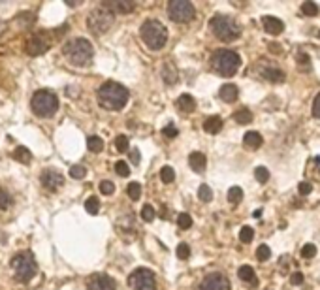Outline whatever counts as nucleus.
<instances>
[{
  "instance_id": "f257e3e1",
  "label": "nucleus",
  "mask_w": 320,
  "mask_h": 290,
  "mask_svg": "<svg viewBox=\"0 0 320 290\" xmlns=\"http://www.w3.org/2000/svg\"><path fill=\"white\" fill-rule=\"evenodd\" d=\"M98 102L102 108L109 111L122 110L128 102V90L121 83L115 81H108L98 89Z\"/></svg>"
},
{
  "instance_id": "f03ea898",
  "label": "nucleus",
  "mask_w": 320,
  "mask_h": 290,
  "mask_svg": "<svg viewBox=\"0 0 320 290\" xmlns=\"http://www.w3.org/2000/svg\"><path fill=\"white\" fill-rule=\"evenodd\" d=\"M64 57L70 60V65L74 66H87L92 60V45L89 40L85 38H74L70 42H66L62 47Z\"/></svg>"
},
{
  "instance_id": "7ed1b4c3",
  "label": "nucleus",
  "mask_w": 320,
  "mask_h": 290,
  "mask_svg": "<svg viewBox=\"0 0 320 290\" xmlns=\"http://www.w3.org/2000/svg\"><path fill=\"white\" fill-rule=\"evenodd\" d=\"M140 34H141V40L147 44L149 49H154V51H158L162 49L168 42V30L166 26L162 25L160 21L156 19H147L140 28Z\"/></svg>"
},
{
  "instance_id": "20e7f679",
  "label": "nucleus",
  "mask_w": 320,
  "mask_h": 290,
  "mask_svg": "<svg viewBox=\"0 0 320 290\" xmlns=\"http://www.w3.org/2000/svg\"><path fill=\"white\" fill-rule=\"evenodd\" d=\"M211 66L220 76H234L241 66V57L230 49H217L211 57Z\"/></svg>"
},
{
  "instance_id": "39448f33",
  "label": "nucleus",
  "mask_w": 320,
  "mask_h": 290,
  "mask_svg": "<svg viewBox=\"0 0 320 290\" xmlns=\"http://www.w3.org/2000/svg\"><path fill=\"white\" fill-rule=\"evenodd\" d=\"M209 28H211V33L215 34L220 42H234V40H237L239 34H241L239 25H237L232 17H228V15H215V17L209 21Z\"/></svg>"
},
{
  "instance_id": "423d86ee",
  "label": "nucleus",
  "mask_w": 320,
  "mask_h": 290,
  "mask_svg": "<svg viewBox=\"0 0 320 290\" xmlns=\"http://www.w3.org/2000/svg\"><path fill=\"white\" fill-rule=\"evenodd\" d=\"M12 268L15 271V279L21 281V283H26L30 281L36 271H38V266H36V258L32 256L30 251L19 252L12 258Z\"/></svg>"
},
{
  "instance_id": "0eeeda50",
  "label": "nucleus",
  "mask_w": 320,
  "mask_h": 290,
  "mask_svg": "<svg viewBox=\"0 0 320 290\" xmlns=\"http://www.w3.org/2000/svg\"><path fill=\"white\" fill-rule=\"evenodd\" d=\"M32 111L40 117H51L58 110V98L51 90H38L30 100Z\"/></svg>"
},
{
  "instance_id": "6e6552de",
  "label": "nucleus",
  "mask_w": 320,
  "mask_h": 290,
  "mask_svg": "<svg viewBox=\"0 0 320 290\" xmlns=\"http://www.w3.org/2000/svg\"><path fill=\"white\" fill-rule=\"evenodd\" d=\"M113 21H115V15L109 12V10H106L104 6H100V8H96V10L90 12L89 19H87V25H89L90 33L104 34L111 28Z\"/></svg>"
},
{
  "instance_id": "1a4fd4ad",
  "label": "nucleus",
  "mask_w": 320,
  "mask_h": 290,
  "mask_svg": "<svg viewBox=\"0 0 320 290\" xmlns=\"http://www.w3.org/2000/svg\"><path fill=\"white\" fill-rule=\"evenodd\" d=\"M168 15L175 23H188V21L194 19L196 10L188 0H172L168 4Z\"/></svg>"
},
{
  "instance_id": "9d476101",
  "label": "nucleus",
  "mask_w": 320,
  "mask_h": 290,
  "mask_svg": "<svg viewBox=\"0 0 320 290\" xmlns=\"http://www.w3.org/2000/svg\"><path fill=\"white\" fill-rule=\"evenodd\" d=\"M128 286H130V290H156V281H154L153 271L147 270V268L134 270L128 277Z\"/></svg>"
},
{
  "instance_id": "9b49d317",
  "label": "nucleus",
  "mask_w": 320,
  "mask_h": 290,
  "mask_svg": "<svg viewBox=\"0 0 320 290\" xmlns=\"http://www.w3.org/2000/svg\"><path fill=\"white\" fill-rule=\"evenodd\" d=\"M230 281L222 273H211L200 283L198 290H230Z\"/></svg>"
},
{
  "instance_id": "f8f14e48",
  "label": "nucleus",
  "mask_w": 320,
  "mask_h": 290,
  "mask_svg": "<svg viewBox=\"0 0 320 290\" xmlns=\"http://www.w3.org/2000/svg\"><path fill=\"white\" fill-rule=\"evenodd\" d=\"M25 49L28 55H34V57H36V55H42V53H45L49 49V40L45 38L44 34H34V36L28 38Z\"/></svg>"
},
{
  "instance_id": "ddd939ff",
  "label": "nucleus",
  "mask_w": 320,
  "mask_h": 290,
  "mask_svg": "<svg viewBox=\"0 0 320 290\" xmlns=\"http://www.w3.org/2000/svg\"><path fill=\"white\" fill-rule=\"evenodd\" d=\"M87 290H115V281L106 273H94L87 281Z\"/></svg>"
},
{
  "instance_id": "4468645a",
  "label": "nucleus",
  "mask_w": 320,
  "mask_h": 290,
  "mask_svg": "<svg viewBox=\"0 0 320 290\" xmlns=\"http://www.w3.org/2000/svg\"><path fill=\"white\" fill-rule=\"evenodd\" d=\"M40 181H42V185L47 190H57V188H60L64 185L62 174H58L55 170H45L44 174H42V177H40Z\"/></svg>"
},
{
  "instance_id": "2eb2a0df",
  "label": "nucleus",
  "mask_w": 320,
  "mask_h": 290,
  "mask_svg": "<svg viewBox=\"0 0 320 290\" xmlns=\"http://www.w3.org/2000/svg\"><path fill=\"white\" fill-rule=\"evenodd\" d=\"M102 6L115 15V13H130L134 10V2L132 0H108Z\"/></svg>"
},
{
  "instance_id": "dca6fc26",
  "label": "nucleus",
  "mask_w": 320,
  "mask_h": 290,
  "mask_svg": "<svg viewBox=\"0 0 320 290\" xmlns=\"http://www.w3.org/2000/svg\"><path fill=\"white\" fill-rule=\"evenodd\" d=\"M262 25L264 30L268 34H273V36H279V34L284 30V23L277 17H271V15H264L262 17Z\"/></svg>"
},
{
  "instance_id": "f3484780",
  "label": "nucleus",
  "mask_w": 320,
  "mask_h": 290,
  "mask_svg": "<svg viewBox=\"0 0 320 290\" xmlns=\"http://www.w3.org/2000/svg\"><path fill=\"white\" fill-rule=\"evenodd\" d=\"M218 96H220V100H224V102H236L237 96H239V90H237L236 85L232 83H226L220 87V90H218Z\"/></svg>"
},
{
  "instance_id": "a211bd4d",
  "label": "nucleus",
  "mask_w": 320,
  "mask_h": 290,
  "mask_svg": "<svg viewBox=\"0 0 320 290\" xmlns=\"http://www.w3.org/2000/svg\"><path fill=\"white\" fill-rule=\"evenodd\" d=\"M188 166L194 170V172H198V174H202L205 170V166H207V160H205V155L204 153H192L190 156H188Z\"/></svg>"
},
{
  "instance_id": "6ab92c4d",
  "label": "nucleus",
  "mask_w": 320,
  "mask_h": 290,
  "mask_svg": "<svg viewBox=\"0 0 320 290\" xmlns=\"http://www.w3.org/2000/svg\"><path fill=\"white\" fill-rule=\"evenodd\" d=\"M177 68H175V65L173 62H166V65L162 66V79H164V83L168 85H173V83H177Z\"/></svg>"
},
{
  "instance_id": "aec40b11",
  "label": "nucleus",
  "mask_w": 320,
  "mask_h": 290,
  "mask_svg": "<svg viewBox=\"0 0 320 290\" xmlns=\"http://www.w3.org/2000/svg\"><path fill=\"white\" fill-rule=\"evenodd\" d=\"M175 106H177L181 111H185V113H192V111L196 110V100H194V96H190V94H181V96L177 98Z\"/></svg>"
},
{
  "instance_id": "412c9836",
  "label": "nucleus",
  "mask_w": 320,
  "mask_h": 290,
  "mask_svg": "<svg viewBox=\"0 0 320 290\" xmlns=\"http://www.w3.org/2000/svg\"><path fill=\"white\" fill-rule=\"evenodd\" d=\"M204 130L205 132H209V134H217V132H220V130H222V119H220L218 115L205 119Z\"/></svg>"
},
{
  "instance_id": "4be33fe9",
  "label": "nucleus",
  "mask_w": 320,
  "mask_h": 290,
  "mask_svg": "<svg viewBox=\"0 0 320 290\" xmlns=\"http://www.w3.org/2000/svg\"><path fill=\"white\" fill-rule=\"evenodd\" d=\"M262 76L271 83H282L284 81V72L279 70V68H266V70H262Z\"/></svg>"
},
{
  "instance_id": "5701e85b",
  "label": "nucleus",
  "mask_w": 320,
  "mask_h": 290,
  "mask_svg": "<svg viewBox=\"0 0 320 290\" xmlns=\"http://www.w3.org/2000/svg\"><path fill=\"white\" fill-rule=\"evenodd\" d=\"M262 142H264L262 136L258 134V132H254V130H250V132H247V134L243 136V143L249 149H258L262 145Z\"/></svg>"
},
{
  "instance_id": "b1692460",
  "label": "nucleus",
  "mask_w": 320,
  "mask_h": 290,
  "mask_svg": "<svg viewBox=\"0 0 320 290\" xmlns=\"http://www.w3.org/2000/svg\"><path fill=\"white\" fill-rule=\"evenodd\" d=\"M237 275H239V279L245 281V283H254L256 281V273L250 266H241L239 271H237Z\"/></svg>"
},
{
  "instance_id": "393cba45",
  "label": "nucleus",
  "mask_w": 320,
  "mask_h": 290,
  "mask_svg": "<svg viewBox=\"0 0 320 290\" xmlns=\"http://www.w3.org/2000/svg\"><path fill=\"white\" fill-rule=\"evenodd\" d=\"M234 121L237 124H249L252 121V113L249 110H239L234 113Z\"/></svg>"
},
{
  "instance_id": "a878e982",
  "label": "nucleus",
  "mask_w": 320,
  "mask_h": 290,
  "mask_svg": "<svg viewBox=\"0 0 320 290\" xmlns=\"http://www.w3.org/2000/svg\"><path fill=\"white\" fill-rule=\"evenodd\" d=\"M87 145H89V151H92V153H100V151L104 149V140L102 138H98V136H89Z\"/></svg>"
},
{
  "instance_id": "bb28decb",
  "label": "nucleus",
  "mask_w": 320,
  "mask_h": 290,
  "mask_svg": "<svg viewBox=\"0 0 320 290\" xmlns=\"http://www.w3.org/2000/svg\"><path fill=\"white\" fill-rule=\"evenodd\" d=\"M301 13H303V15H307V17H313V15L318 13V6L314 4L313 0H305V2L301 4Z\"/></svg>"
},
{
  "instance_id": "cd10ccee",
  "label": "nucleus",
  "mask_w": 320,
  "mask_h": 290,
  "mask_svg": "<svg viewBox=\"0 0 320 290\" xmlns=\"http://www.w3.org/2000/svg\"><path fill=\"white\" fill-rule=\"evenodd\" d=\"M13 156H15V160H19V162H30L32 160L30 151H28L26 147H17L15 151H13Z\"/></svg>"
},
{
  "instance_id": "c85d7f7f",
  "label": "nucleus",
  "mask_w": 320,
  "mask_h": 290,
  "mask_svg": "<svg viewBox=\"0 0 320 290\" xmlns=\"http://www.w3.org/2000/svg\"><path fill=\"white\" fill-rule=\"evenodd\" d=\"M85 211H89L90 215H96V213L100 211V200L96 196H90L89 200L85 202Z\"/></svg>"
},
{
  "instance_id": "c756f323",
  "label": "nucleus",
  "mask_w": 320,
  "mask_h": 290,
  "mask_svg": "<svg viewBox=\"0 0 320 290\" xmlns=\"http://www.w3.org/2000/svg\"><path fill=\"white\" fill-rule=\"evenodd\" d=\"M198 198L202 202H211L213 200V190H211V187L209 185H200V188H198Z\"/></svg>"
},
{
  "instance_id": "7c9ffc66",
  "label": "nucleus",
  "mask_w": 320,
  "mask_h": 290,
  "mask_svg": "<svg viewBox=\"0 0 320 290\" xmlns=\"http://www.w3.org/2000/svg\"><path fill=\"white\" fill-rule=\"evenodd\" d=\"M160 179L164 181V183H173L175 181V172H173L172 166H164L162 170H160Z\"/></svg>"
},
{
  "instance_id": "2f4dec72",
  "label": "nucleus",
  "mask_w": 320,
  "mask_h": 290,
  "mask_svg": "<svg viewBox=\"0 0 320 290\" xmlns=\"http://www.w3.org/2000/svg\"><path fill=\"white\" fill-rule=\"evenodd\" d=\"M126 194L128 196H130V200H138V198H140L141 196V185L140 183H130V185H128L126 187Z\"/></svg>"
},
{
  "instance_id": "473e14b6",
  "label": "nucleus",
  "mask_w": 320,
  "mask_h": 290,
  "mask_svg": "<svg viewBox=\"0 0 320 290\" xmlns=\"http://www.w3.org/2000/svg\"><path fill=\"white\" fill-rule=\"evenodd\" d=\"M156 217V213H154V207L145 204V206L141 207V219L145 220V222H153V219Z\"/></svg>"
},
{
  "instance_id": "72a5a7b5",
  "label": "nucleus",
  "mask_w": 320,
  "mask_h": 290,
  "mask_svg": "<svg viewBox=\"0 0 320 290\" xmlns=\"http://www.w3.org/2000/svg\"><path fill=\"white\" fill-rule=\"evenodd\" d=\"M254 177H256V181H258V183H268L269 181V170L268 168H264V166H258L254 170Z\"/></svg>"
},
{
  "instance_id": "f704fd0d",
  "label": "nucleus",
  "mask_w": 320,
  "mask_h": 290,
  "mask_svg": "<svg viewBox=\"0 0 320 290\" xmlns=\"http://www.w3.org/2000/svg\"><path fill=\"white\" fill-rule=\"evenodd\" d=\"M241 198H243V190H241L239 187H232L230 190H228V202H232V204H239Z\"/></svg>"
},
{
  "instance_id": "c9c22d12",
  "label": "nucleus",
  "mask_w": 320,
  "mask_h": 290,
  "mask_svg": "<svg viewBox=\"0 0 320 290\" xmlns=\"http://www.w3.org/2000/svg\"><path fill=\"white\" fill-rule=\"evenodd\" d=\"M252 238H254V230H252L250 226H243L241 232H239V239H241L243 243H250Z\"/></svg>"
},
{
  "instance_id": "e433bc0d",
  "label": "nucleus",
  "mask_w": 320,
  "mask_h": 290,
  "mask_svg": "<svg viewBox=\"0 0 320 290\" xmlns=\"http://www.w3.org/2000/svg\"><path fill=\"white\" fill-rule=\"evenodd\" d=\"M177 224H179V228H183V230H188L192 226V217L188 213H181L179 217H177Z\"/></svg>"
},
{
  "instance_id": "4c0bfd02",
  "label": "nucleus",
  "mask_w": 320,
  "mask_h": 290,
  "mask_svg": "<svg viewBox=\"0 0 320 290\" xmlns=\"http://www.w3.org/2000/svg\"><path fill=\"white\" fill-rule=\"evenodd\" d=\"M269 256H271V251H269L268 245H260L256 249V258H258L260 262H268Z\"/></svg>"
},
{
  "instance_id": "58836bf2",
  "label": "nucleus",
  "mask_w": 320,
  "mask_h": 290,
  "mask_svg": "<svg viewBox=\"0 0 320 290\" xmlns=\"http://www.w3.org/2000/svg\"><path fill=\"white\" fill-rule=\"evenodd\" d=\"M115 149L119 153H126L128 151V138L126 136H117L115 138Z\"/></svg>"
},
{
  "instance_id": "ea45409f",
  "label": "nucleus",
  "mask_w": 320,
  "mask_h": 290,
  "mask_svg": "<svg viewBox=\"0 0 320 290\" xmlns=\"http://www.w3.org/2000/svg\"><path fill=\"white\" fill-rule=\"evenodd\" d=\"M10 206H12V196L0 187V209H8Z\"/></svg>"
},
{
  "instance_id": "a19ab883",
  "label": "nucleus",
  "mask_w": 320,
  "mask_h": 290,
  "mask_svg": "<svg viewBox=\"0 0 320 290\" xmlns=\"http://www.w3.org/2000/svg\"><path fill=\"white\" fill-rule=\"evenodd\" d=\"M115 172L121 175V177H128V175H130V166H128L124 160H119L115 162Z\"/></svg>"
},
{
  "instance_id": "79ce46f5",
  "label": "nucleus",
  "mask_w": 320,
  "mask_h": 290,
  "mask_svg": "<svg viewBox=\"0 0 320 290\" xmlns=\"http://www.w3.org/2000/svg\"><path fill=\"white\" fill-rule=\"evenodd\" d=\"M70 175L74 177V179H81V177H85L87 175V170H85V166H72L70 168Z\"/></svg>"
},
{
  "instance_id": "37998d69",
  "label": "nucleus",
  "mask_w": 320,
  "mask_h": 290,
  "mask_svg": "<svg viewBox=\"0 0 320 290\" xmlns=\"http://www.w3.org/2000/svg\"><path fill=\"white\" fill-rule=\"evenodd\" d=\"M177 256H179L181 260L190 258V247L186 245V243H179V245H177Z\"/></svg>"
},
{
  "instance_id": "c03bdc74",
  "label": "nucleus",
  "mask_w": 320,
  "mask_h": 290,
  "mask_svg": "<svg viewBox=\"0 0 320 290\" xmlns=\"http://www.w3.org/2000/svg\"><path fill=\"white\" fill-rule=\"evenodd\" d=\"M100 192L109 196V194L115 192V185H113L111 181H102V183H100Z\"/></svg>"
},
{
  "instance_id": "a18cd8bd",
  "label": "nucleus",
  "mask_w": 320,
  "mask_h": 290,
  "mask_svg": "<svg viewBox=\"0 0 320 290\" xmlns=\"http://www.w3.org/2000/svg\"><path fill=\"white\" fill-rule=\"evenodd\" d=\"M314 254H316V247H314L313 243L303 245V249H301V256H303V258H313Z\"/></svg>"
},
{
  "instance_id": "49530a36",
  "label": "nucleus",
  "mask_w": 320,
  "mask_h": 290,
  "mask_svg": "<svg viewBox=\"0 0 320 290\" xmlns=\"http://www.w3.org/2000/svg\"><path fill=\"white\" fill-rule=\"evenodd\" d=\"M298 190H300V194H303V196H307V194L313 192V185H311L309 181H301L300 185H298Z\"/></svg>"
},
{
  "instance_id": "de8ad7c7",
  "label": "nucleus",
  "mask_w": 320,
  "mask_h": 290,
  "mask_svg": "<svg viewBox=\"0 0 320 290\" xmlns=\"http://www.w3.org/2000/svg\"><path fill=\"white\" fill-rule=\"evenodd\" d=\"M162 134L166 136V138H175V136L179 134V130H177V128H175V126H173L172 123H170V124H168V126H166V128L162 130Z\"/></svg>"
},
{
  "instance_id": "09e8293b",
  "label": "nucleus",
  "mask_w": 320,
  "mask_h": 290,
  "mask_svg": "<svg viewBox=\"0 0 320 290\" xmlns=\"http://www.w3.org/2000/svg\"><path fill=\"white\" fill-rule=\"evenodd\" d=\"M313 115L320 119V94H316V98L313 100Z\"/></svg>"
},
{
  "instance_id": "8fccbe9b",
  "label": "nucleus",
  "mask_w": 320,
  "mask_h": 290,
  "mask_svg": "<svg viewBox=\"0 0 320 290\" xmlns=\"http://www.w3.org/2000/svg\"><path fill=\"white\" fill-rule=\"evenodd\" d=\"M140 158H141L140 151H138V149H132V151H130V160L134 162V164H138V162H140Z\"/></svg>"
},
{
  "instance_id": "3c124183",
  "label": "nucleus",
  "mask_w": 320,
  "mask_h": 290,
  "mask_svg": "<svg viewBox=\"0 0 320 290\" xmlns=\"http://www.w3.org/2000/svg\"><path fill=\"white\" fill-rule=\"evenodd\" d=\"M290 281H292V284H301L303 283V275H301V273H294V275L290 277Z\"/></svg>"
},
{
  "instance_id": "603ef678",
  "label": "nucleus",
  "mask_w": 320,
  "mask_h": 290,
  "mask_svg": "<svg viewBox=\"0 0 320 290\" xmlns=\"http://www.w3.org/2000/svg\"><path fill=\"white\" fill-rule=\"evenodd\" d=\"M252 215H254L256 219H258V217H262V209H256V211L252 213Z\"/></svg>"
},
{
  "instance_id": "864d4df0",
  "label": "nucleus",
  "mask_w": 320,
  "mask_h": 290,
  "mask_svg": "<svg viewBox=\"0 0 320 290\" xmlns=\"http://www.w3.org/2000/svg\"><path fill=\"white\" fill-rule=\"evenodd\" d=\"M318 38H320V30H318Z\"/></svg>"
}]
</instances>
